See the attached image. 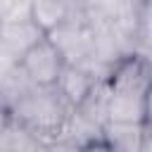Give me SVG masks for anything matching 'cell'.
Here are the masks:
<instances>
[{"instance_id":"cell-7","label":"cell","mask_w":152,"mask_h":152,"mask_svg":"<svg viewBox=\"0 0 152 152\" xmlns=\"http://www.w3.org/2000/svg\"><path fill=\"white\" fill-rule=\"evenodd\" d=\"M102 142L107 152H147V128L107 124Z\"/></svg>"},{"instance_id":"cell-15","label":"cell","mask_w":152,"mask_h":152,"mask_svg":"<svg viewBox=\"0 0 152 152\" xmlns=\"http://www.w3.org/2000/svg\"><path fill=\"white\" fill-rule=\"evenodd\" d=\"M0 112H5V95H2V88H0Z\"/></svg>"},{"instance_id":"cell-13","label":"cell","mask_w":152,"mask_h":152,"mask_svg":"<svg viewBox=\"0 0 152 152\" xmlns=\"http://www.w3.org/2000/svg\"><path fill=\"white\" fill-rule=\"evenodd\" d=\"M19 2H21V0H0V17L7 14V12H10L14 5H19Z\"/></svg>"},{"instance_id":"cell-9","label":"cell","mask_w":152,"mask_h":152,"mask_svg":"<svg viewBox=\"0 0 152 152\" xmlns=\"http://www.w3.org/2000/svg\"><path fill=\"white\" fill-rule=\"evenodd\" d=\"M133 38L147 52H152V0H135Z\"/></svg>"},{"instance_id":"cell-14","label":"cell","mask_w":152,"mask_h":152,"mask_svg":"<svg viewBox=\"0 0 152 152\" xmlns=\"http://www.w3.org/2000/svg\"><path fill=\"white\" fill-rule=\"evenodd\" d=\"M147 152H152V128H147Z\"/></svg>"},{"instance_id":"cell-4","label":"cell","mask_w":152,"mask_h":152,"mask_svg":"<svg viewBox=\"0 0 152 152\" xmlns=\"http://www.w3.org/2000/svg\"><path fill=\"white\" fill-rule=\"evenodd\" d=\"M19 69L24 71V76L33 86L48 88V86H57L59 74L64 69V59H62V55L57 52V48L45 36L38 45H33L26 55H21Z\"/></svg>"},{"instance_id":"cell-10","label":"cell","mask_w":152,"mask_h":152,"mask_svg":"<svg viewBox=\"0 0 152 152\" xmlns=\"http://www.w3.org/2000/svg\"><path fill=\"white\" fill-rule=\"evenodd\" d=\"M17 66H19V59H17V57L5 48V43L0 40V83H2Z\"/></svg>"},{"instance_id":"cell-5","label":"cell","mask_w":152,"mask_h":152,"mask_svg":"<svg viewBox=\"0 0 152 152\" xmlns=\"http://www.w3.org/2000/svg\"><path fill=\"white\" fill-rule=\"evenodd\" d=\"M45 38V33L36 26L33 19H17V21H0V40L5 43V48L21 59V55H26L33 45H38Z\"/></svg>"},{"instance_id":"cell-6","label":"cell","mask_w":152,"mask_h":152,"mask_svg":"<svg viewBox=\"0 0 152 152\" xmlns=\"http://www.w3.org/2000/svg\"><path fill=\"white\" fill-rule=\"evenodd\" d=\"M97 83H100V78H95L88 69H83L78 64H64L59 81H57V90L64 95V100L71 107H78L93 93V88Z\"/></svg>"},{"instance_id":"cell-2","label":"cell","mask_w":152,"mask_h":152,"mask_svg":"<svg viewBox=\"0 0 152 152\" xmlns=\"http://www.w3.org/2000/svg\"><path fill=\"white\" fill-rule=\"evenodd\" d=\"M71 109L74 107L64 100L57 86H31L7 104V116L36 138H45L48 142H52L57 140Z\"/></svg>"},{"instance_id":"cell-1","label":"cell","mask_w":152,"mask_h":152,"mask_svg":"<svg viewBox=\"0 0 152 152\" xmlns=\"http://www.w3.org/2000/svg\"><path fill=\"white\" fill-rule=\"evenodd\" d=\"M150 83L152 71L145 57H121L107 76V124L145 126Z\"/></svg>"},{"instance_id":"cell-16","label":"cell","mask_w":152,"mask_h":152,"mask_svg":"<svg viewBox=\"0 0 152 152\" xmlns=\"http://www.w3.org/2000/svg\"><path fill=\"white\" fill-rule=\"evenodd\" d=\"M28 2H36V0H28Z\"/></svg>"},{"instance_id":"cell-11","label":"cell","mask_w":152,"mask_h":152,"mask_svg":"<svg viewBox=\"0 0 152 152\" xmlns=\"http://www.w3.org/2000/svg\"><path fill=\"white\" fill-rule=\"evenodd\" d=\"M40 152H81V147L69 145V142H62V140H52V142H48Z\"/></svg>"},{"instance_id":"cell-8","label":"cell","mask_w":152,"mask_h":152,"mask_svg":"<svg viewBox=\"0 0 152 152\" xmlns=\"http://www.w3.org/2000/svg\"><path fill=\"white\" fill-rule=\"evenodd\" d=\"M31 19L48 36L57 26L71 21V0H36L31 2Z\"/></svg>"},{"instance_id":"cell-12","label":"cell","mask_w":152,"mask_h":152,"mask_svg":"<svg viewBox=\"0 0 152 152\" xmlns=\"http://www.w3.org/2000/svg\"><path fill=\"white\" fill-rule=\"evenodd\" d=\"M145 126H147V128H152V83H150L147 102H145Z\"/></svg>"},{"instance_id":"cell-3","label":"cell","mask_w":152,"mask_h":152,"mask_svg":"<svg viewBox=\"0 0 152 152\" xmlns=\"http://www.w3.org/2000/svg\"><path fill=\"white\" fill-rule=\"evenodd\" d=\"M48 40L57 48L64 64H83L95 57V33L86 21H66L48 33Z\"/></svg>"}]
</instances>
